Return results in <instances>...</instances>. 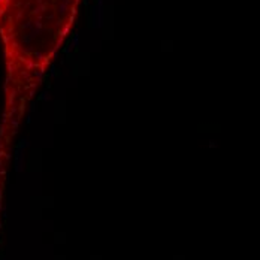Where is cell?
I'll use <instances>...</instances> for the list:
<instances>
[{"label":"cell","instance_id":"cell-1","mask_svg":"<svg viewBox=\"0 0 260 260\" xmlns=\"http://www.w3.org/2000/svg\"><path fill=\"white\" fill-rule=\"evenodd\" d=\"M55 0H0V36L3 39L9 82H30L55 47Z\"/></svg>","mask_w":260,"mask_h":260}]
</instances>
